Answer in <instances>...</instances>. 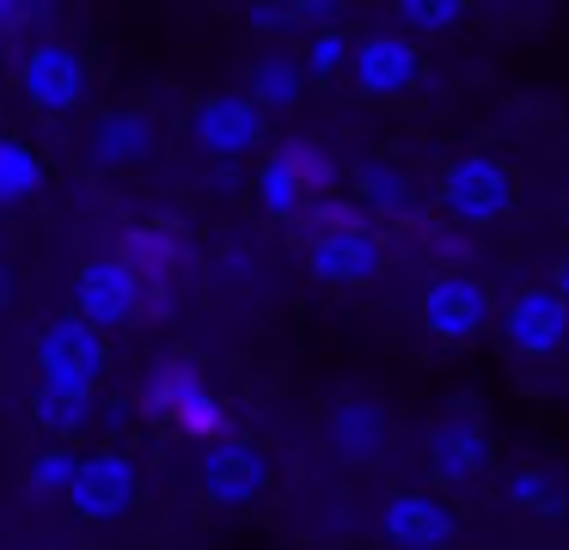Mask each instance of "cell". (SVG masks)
<instances>
[{
    "mask_svg": "<svg viewBox=\"0 0 569 550\" xmlns=\"http://www.w3.org/2000/svg\"><path fill=\"white\" fill-rule=\"evenodd\" d=\"M117 257H123V263L136 269L141 281H172V269L184 263V239H178L172 227H153V220H141V227L123 232Z\"/></svg>",
    "mask_w": 569,
    "mask_h": 550,
    "instance_id": "obj_23",
    "label": "cell"
},
{
    "mask_svg": "<svg viewBox=\"0 0 569 550\" xmlns=\"http://www.w3.org/2000/svg\"><path fill=\"white\" fill-rule=\"evenodd\" d=\"M43 196V153L26 134H0V214H26Z\"/></svg>",
    "mask_w": 569,
    "mask_h": 550,
    "instance_id": "obj_22",
    "label": "cell"
},
{
    "mask_svg": "<svg viewBox=\"0 0 569 550\" xmlns=\"http://www.w3.org/2000/svg\"><path fill=\"white\" fill-rule=\"evenodd\" d=\"M325 447L343 464H380L386 447H392V410L368 391H343L325 410Z\"/></svg>",
    "mask_w": 569,
    "mask_h": 550,
    "instance_id": "obj_15",
    "label": "cell"
},
{
    "mask_svg": "<svg viewBox=\"0 0 569 550\" xmlns=\"http://www.w3.org/2000/svg\"><path fill=\"white\" fill-rule=\"evenodd\" d=\"M429 251L441 257L447 269H466V257L478 251V239H466V232H447V227H435V232H429Z\"/></svg>",
    "mask_w": 569,
    "mask_h": 550,
    "instance_id": "obj_28",
    "label": "cell"
},
{
    "mask_svg": "<svg viewBox=\"0 0 569 550\" xmlns=\"http://www.w3.org/2000/svg\"><path fill=\"white\" fill-rule=\"evenodd\" d=\"M19 98L38 110L43 122H68L92 98V61L62 37H43L19 61Z\"/></svg>",
    "mask_w": 569,
    "mask_h": 550,
    "instance_id": "obj_9",
    "label": "cell"
},
{
    "mask_svg": "<svg viewBox=\"0 0 569 550\" xmlns=\"http://www.w3.org/2000/svg\"><path fill=\"white\" fill-rule=\"evenodd\" d=\"M239 19H246L251 31H288V24H295V7H246Z\"/></svg>",
    "mask_w": 569,
    "mask_h": 550,
    "instance_id": "obj_29",
    "label": "cell"
},
{
    "mask_svg": "<svg viewBox=\"0 0 569 550\" xmlns=\"http://www.w3.org/2000/svg\"><path fill=\"white\" fill-rule=\"evenodd\" d=\"M31 12H38V7H26V0H0V31H7V37H13V31H26V24H31Z\"/></svg>",
    "mask_w": 569,
    "mask_h": 550,
    "instance_id": "obj_30",
    "label": "cell"
},
{
    "mask_svg": "<svg viewBox=\"0 0 569 550\" xmlns=\"http://www.w3.org/2000/svg\"><path fill=\"white\" fill-rule=\"evenodd\" d=\"M380 544L386 550H453L459 513L435 489H392L380 508Z\"/></svg>",
    "mask_w": 569,
    "mask_h": 550,
    "instance_id": "obj_14",
    "label": "cell"
},
{
    "mask_svg": "<svg viewBox=\"0 0 569 550\" xmlns=\"http://www.w3.org/2000/svg\"><path fill=\"white\" fill-rule=\"evenodd\" d=\"M74 471H80V447H56V440H43V447L26 459V496L31 501H68Z\"/></svg>",
    "mask_w": 569,
    "mask_h": 550,
    "instance_id": "obj_25",
    "label": "cell"
},
{
    "mask_svg": "<svg viewBox=\"0 0 569 550\" xmlns=\"http://www.w3.org/2000/svg\"><path fill=\"white\" fill-rule=\"evenodd\" d=\"M502 342L515 361H551L569 349V306L551 288H527L502 312Z\"/></svg>",
    "mask_w": 569,
    "mask_h": 550,
    "instance_id": "obj_16",
    "label": "cell"
},
{
    "mask_svg": "<svg viewBox=\"0 0 569 550\" xmlns=\"http://www.w3.org/2000/svg\"><path fill=\"white\" fill-rule=\"evenodd\" d=\"M295 244H300V263H307V276L325 281V288H368V281L386 269V239H380V227H368V214L349 202V190L319 196V202L300 208Z\"/></svg>",
    "mask_w": 569,
    "mask_h": 550,
    "instance_id": "obj_1",
    "label": "cell"
},
{
    "mask_svg": "<svg viewBox=\"0 0 569 550\" xmlns=\"http://www.w3.org/2000/svg\"><path fill=\"white\" fill-rule=\"evenodd\" d=\"M153 153H160V122H153L141 104L99 110V117L87 122V134H80V159H87L92 171H104V178L148 166Z\"/></svg>",
    "mask_w": 569,
    "mask_h": 550,
    "instance_id": "obj_12",
    "label": "cell"
},
{
    "mask_svg": "<svg viewBox=\"0 0 569 550\" xmlns=\"http://www.w3.org/2000/svg\"><path fill=\"white\" fill-rule=\"evenodd\" d=\"M502 496H508L515 513H532V520H569V483H563L557 464H539V459L515 464L508 483H502Z\"/></svg>",
    "mask_w": 569,
    "mask_h": 550,
    "instance_id": "obj_20",
    "label": "cell"
},
{
    "mask_svg": "<svg viewBox=\"0 0 569 550\" xmlns=\"http://www.w3.org/2000/svg\"><path fill=\"white\" fill-rule=\"evenodd\" d=\"M466 19H471L466 0H398L392 7V31H405L410 43H417V37H447Z\"/></svg>",
    "mask_w": 569,
    "mask_h": 550,
    "instance_id": "obj_26",
    "label": "cell"
},
{
    "mask_svg": "<svg viewBox=\"0 0 569 550\" xmlns=\"http://www.w3.org/2000/svg\"><path fill=\"white\" fill-rule=\"evenodd\" d=\"M417 318H422V337L429 342H441V349H471L496 318V293H490V281L471 276V269H435L422 300H417Z\"/></svg>",
    "mask_w": 569,
    "mask_h": 550,
    "instance_id": "obj_7",
    "label": "cell"
},
{
    "mask_svg": "<svg viewBox=\"0 0 569 550\" xmlns=\"http://www.w3.org/2000/svg\"><path fill=\"white\" fill-rule=\"evenodd\" d=\"M435 208L453 220L459 232L496 227L515 214V171L496 153H453L435 178Z\"/></svg>",
    "mask_w": 569,
    "mask_h": 550,
    "instance_id": "obj_4",
    "label": "cell"
},
{
    "mask_svg": "<svg viewBox=\"0 0 569 550\" xmlns=\"http://www.w3.org/2000/svg\"><path fill=\"white\" fill-rule=\"evenodd\" d=\"M184 134L209 159H251L270 147V117L246 92H202L184 117Z\"/></svg>",
    "mask_w": 569,
    "mask_h": 550,
    "instance_id": "obj_10",
    "label": "cell"
},
{
    "mask_svg": "<svg viewBox=\"0 0 569 550\" xmlns=\"http://www.w3.org/2000/svg\"><path fill=\"white\" fill-rule=\"evenodd\" d=\"M349 56H356V37H349L343 24L307 31V43H300V68H307V80H337V73H349Z\"/></svg>",
    "mask_w": 569,
    "mask_h": 550,
    "instance_id": "obj_27",
    "label": "cell"
},
{
    "mask_svg": "<svg viewBox=\"0 0 569 550\" xmlns=\"http://www.w3.org/2000/svg\"><path fill=\"white\" fill-rule=\"evenodd\" d=\"M13 306H19V269L0 257V312H13Z\"/></svg>",
    "mask_w": 569,
    "mask_h": 550,
    "instance_id": "obj_31",
    "label": "cell"
},
{
    "mask_svg": "<svg viewBox=\"0 0 569 550\" xmlns=\"http://www.w3.org/2000/svg\"><path fill=\"white\" fill-rule=\"evenodd\" d=\"M31 367H38V386L104 398V386H111V373H117V349H111L104 330L87 324V318L56 312V318H43L38 337H31Z\"/></svg>",
    "mask_w": 569,
    "mask_h": 550,
    "instance_id": "obj_3",
    "label": "cell"
},
{
    "mask_svg": "<svg viewBox=\"0 0 569 550\" xmlns=\"http://www.w3.org/2000/svg\"><path fill=\"white\" fill-rule=\"evenodd\" d=\"M239 92H246L263 117H270V110H295L300 92H307V68H300V56H288V49H263L246 68V86H239Z\"/></svg>",
    "mask_w": 569,
    "mask_h": 550,
    "instance_id": "obj_19",
    "label": "cell"
},
{
    "mask_svg": "<svg viewBox=\"0 0 569 550\" xmlns=\"http://www.w3.org/2000/svg\"><path fill=\"white\" fill-rule=\"evenodd\" d=\"M551 293H557V300L569 306V251L557 257V269H551Z\"/></svg>",
    "mask_w": 569,
    "mask_h": 550,
    "instance_id": "obj_32",
    "label": "cell"
},
{
    "mask_svg": "<svg viewBox=\"0 0 569 550\" xmlns=\"http://www.w3.org/2000/svg\"><path fill=\"white\" fill-rule=\"evenodd\" d=\"M251 208H258V214L270 220V227H295L300 208H307V190H300V183L288 178L282 166H276L270 147H263L258 171H251Z\"/></svg>",
    "mask_w": 569,
    "mask_h": 550,
    "instance_id": "obj_24",
    "label": "cell"
},
{
    "mask_svg": "<svg viewBox=\"0 0 569 550\" xmlns=\"http://www.w3.org/2000/svg\"><path fill=\"white\" fill-rule=\"evenodd\" d=\"M349 86H356L368 104H392L410 98L422 86V43H410L392 24H373L368 37H356V56H349Z\"/></svg>",
    "mask_w": 569,
    "mask_h": 550,
    "instance_id": "obj_11",
    "label": "cell"
},
{
    "mask_svg": "<svg viewBox=\"0 0 569 550\" xmlns=\"http://www.w3.org/2000/svg\"><path fill=\"white\" fill-rule=\"evenodd\" d=\"M80 526H123L129 513L141 508V464L129 447H92L80 452V471H74V489L62 501Z\"/></svg>",
    "mask_w": 569,
    "mask_h": 550,
    "instance_id": "obj_8",
    "label": "cell"
},
{
    "mask_svg": "<svg viewBox=\"0 0 569 550\" xmlns=\"http://www.w3.org/2000/svg\"><path fill=\"white\" fill-rule=\"evenodd\" d=\"M31 422H38L43 440H56V447H80V440L99 428V398H80V391H56V386H31L26 398Z\"/></svg>",
    "mask_w": 569,
    "mask_h": 550,
    "instance_id": "obj_18",
    "label": "cell"
},
{
    "mask_svg": "<svg viewBox=\"0 0 569 550\" xmlns=\"http://www.w3.org/2000/svg\"><path fill=\"white\" fill-rule=\"evenodd\" d=\"M349 202L368 214V227H405L422 208V183L410 178L398 159H368V166H356V178H349Z\"/></svg>",
    "mask_w": 569,
    "mask_h": 550,
    "instance_id": "obj_17",
    "label": "cell"
},
{
    "mask_svg": "<svg viewBox=\"0 0 569 550\" xmlns=\"http://www.w3.org/2000/svg\"><path fill=\"white\" fill-rule=\"evenodd\" d=\"M197 489H202V501H209L214 513H251V508L270 501L276 464H270V452H263L251 434H233V428H227L221 440L202 447Z\"/></svg>",
    "mask_w": 569,
    "mask_h": 550,
    "instance_id": "obj_5",
    "label": "cell"
},
{
    "mask_svg": "<svg viewBox=\"0 0 569 550\" xmlns=\"http://www.w3.org/2000/svg\"><path fill=\"white\" fill-rule=\"evenodd\" d=\"M7 43H13V37H7V31H0V68H7Z\"/></svg>",
    "mask_w": 569,
    "mask_h": 550,
    "instance_id": "obj_33",
    "label": "cell"
},
{
    "mask_svg": "<svg viewBox=\"0 0 569 550\" xmlns=\"http://www.w3.org/2000/svg\"><path fill=\"white\" fill-rule=\"evenodd\" d=\"M136 416H141V422H153V428H172V434L202 440V447L227 434V403L214 398L209 373H202L190 354H160V361L141 367Z\"/></svg>",
    "mask_w": 569,
    "mask_h": 550,
    "instance_id": "obj_2",
    "label": "cell"
},
{
    "mask_svg": "<svg viewBox=\"0 0 569 550\" xmlns=\"http://www.w3.org/2000/svg\"><path fill=\"white\" fill-rule=\"evenodd\" d=\"M270 159L300 183V190H307V202H319V196H337V183H343V166H337V153H331L325 141H312V134H282V141L270 147Z\"/></svg>",
    "mask_w": 569,
    "mask_h": 550,
    "instance_id": "obj_21",
    "label": "cell"
},
{
    "mask_svg": "<svg viewBox=\"0 0 569 550\" xmlns=\"http://www.w3.org/2000/svg\"><path fill=\"white\" fill-rule=\"evenodd\" d=\"M422 464H429V483L441 489V501L471 496L496 464V440H490V428H483V416L471 410V403H453V410L429 428V440H422Z\"/></svg>",
    "mask_w": 569,
    "mask_h": 550,
    "instance_id": "obj_6",
    "label": "cell"
},
{
    "mask_svg": "<svg viewBox=\"0 0 569 550\" xmlns=\"http://www.w3.org/2000/svg\"><path fill=\"white\" fill-rule=\"evenodd\" d=\"M141 293H148V281H141L123 257H87V263L74 269V318H87L92 330H104V337L123 330V324H136Z\"/></svg>",
    "mask_w": 569,
    "mask_h": 550,
    "instance_id": "obj_13",
    "label": "cell"
}]
</instances>
